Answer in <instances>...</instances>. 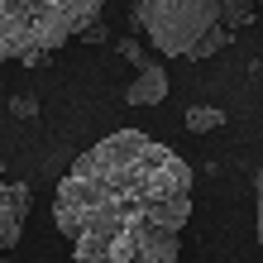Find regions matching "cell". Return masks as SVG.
Masks as SVG:
<instances>
[{"instance_id": "obj_1", "label": "cell", "mask_w": 263, "mask_h": 263, "mask_svg": "<svg viewBox=\"0 0 263 263\" xmlns=\"http://www.w3.org/2000/svg\"><path fill=\"white\" fill-rule=\"evenodd\" d=\"M192 167L144 129L96 139L53 196V225L77 263H182Z\"/></svg>"}, {"instance_id": "obj_2", "label": "cell", "mask_w": 263, "mask_h": 263, "mask_svg": "<svg viewBox=\"0 0 263 263\" xmlns=\"http://www.w3.org/2000/svg\"><path fill=\"white\" fill-rule=\"evenodd\" d=\"M101 10L105 0H0V67L48 58L101 24Z\"/></svg>"}, {"instance_id": "obj_3", "label": "cell", "mask_w": 263, "mask_h": 263, "mask_svg": "<svg viewBox=\"0 0 263 263\" xmlns=\"http://www.w3.org/2000/svg\"><path fill=\"white\" fill-rule=\"evenodd\" d=\"M134 24L163 58H192L196 43L220 24V0H139Z\"/></svg>"}, {"instance_id": "obj_4", "label": "cell", "mask_w": 263, "mask_h": 263, "mask_svg": "<svg viewBox=\"0 0 263 263\" xmlns=\"http://www.w3.org/2000/svg\"><path fill=\"white\" fill-rule=\"evenodd\" d=\"M29 187L24 182H5V192H0V249H14L24 235V215H29Z\"/></svg>"}, {"instance_id": "obj_5", "label": "cell", "mask_w": 263, "mask_h": 263, "mask_svg": "<svg viewBox=\"0 0 263 263\" xmlns=\"http://www.w3.org/2000/svg\"><path fill=\"white\" fill-rule=\"evenodd\" d=\"M163 96H167V67L163 63H144L139 77L125 86V101L129 105H158Z\"/></svg>"}, {"instance_id": "obj_6", "label": "cell", "mask_w": 263, "mask_h": 263, "mask_svg": "<svg viewBox=\"0 0 263 263\" xmlns=\"http://www.w3.org/2000/svg\"><path fill=\"white\" fill-rule=\"evenodd\" d=\"M254 14H258V0H220V24L225 29L254 24Z\"/></svg>"}, {"instance_id": "obj_7", "label": "cell", "mask_w": 263, "mask_h": 263, "mask_svg": "<svg viewBox=\"0 0 263 263\" xmlns=\"http://www.w3.org/2000/svg\"><path fill=\"white\" fill-rule=\"evenodd\" d=\"M225 125V110H215V105H192L187 110V129L192 134H215Z\"/></svg>"}, {"instance_id": "obj_8", "label": "cell", "mask_w": 263, "mask_h": 263, "mask_svg": "<svg viewBox=\"0 0 263 263\" xmlns=\"http://www.w3.org/2000/svg\"><path fill=\"white\" fill-rule=\"evenodd\" d=\"M225 43H230V29H225V24H215L211 34H206V39L196 43V53H192V58H196V63H201V58H215V53L225 48Z\"/></svg>"}, {"instance_id": "obj_9", "label": "cell", "mask_w": 263, "mask_h": 263, "mask_svg": "<svg viewBox=\"0 0 263 263\" xmlns=\"http://www.w3.org/2000/svg\"><path fill=\"white\" fill-rule=\"evenodd\" d=\"M120 53H125V63H134V67H144V63H148V53L139 48L134 39H125V43H120Z\"/></svg>"}, {"instance_id": "obj_10", "label": "cell", "mask_w": 263, "mask_h": 263, "mask_svg": "<svg viewBox=\"0 0 263 263\" xmlns=\"http://www.w3.org/2000/svg\"><path fill=\"white\" fill-rule=\"evenodd\" d=\"M254 192H258V244H263V173L254 177Z\"/></svg>"}, {"instance_id": "obj_11", "label": "cell", "mask_w": 263, "mask_h": 263, "mask_svg": "<svg viewBox=\"0 0 263 263\" xmlns=\"http://www.w3.org/2000/svg\"><path fill=\"white\" fill-rule=\"evenodd\" d=\"M14 115H24V120L34 115V96H20V101H14Z\"/></svg>"}, {"instance_id": "obj_12", "label": "cell", "mask_w": 263, "mask_h": 263, "mask_svg": "<svg viewBox=\"0 0 263 263\" xmlns=\"http://www.w3.org/2000/svg\"><path fill=\"white\" fill-rule=\"evenodd\" d=\"M0 263H14V258H0Z\"/></svg>"}, {"instance_id": "obj_13", "label": "cell", "mask_w": 263, "mask_h": 263, "mask_svg": "<svg viewBox=\"0 0 263 263\" xmlns=\"http://www.w3.org/2000/svg\"><path fill=\"white\" fill-rule=\"evenodd\" d=\"M0 192H5V182H0Z\"/></svg>"}, {"instance_id": "obj_14", "label": "cell", "mask_w": 263, "mask_h": 263, "mask_svg": "<svg viewBox=\"0 0 263 263\" xmlns=\"http://www.w3.org/2000/svg\"><path fill=\"white\" fill-rule=\"evenodd\" d=\"M258 10H263V0H258Z\"/></svg>"}, {"instance_id": "obj_15", "label": "cell", "mask_w": 263, "mask_h": 263, "mask_svg": "<svg viewBox=\"0 0 263 263\" xmlns=\"http://www.w3.org/2000/svg\"><path fill=\"white\" fill-rule=\"evenodd\" d=\"M187 263H196V258H187Z\"/></svg>"}]
</instances>
